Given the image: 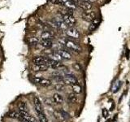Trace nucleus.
Wrapping results in <instances>:
<instances>
[{
  "label": "nucleus",
  "mask_w": 130,
  "mask_h": 122,
  "mask_svg": "<svg viewBox=\"0 0 130 122\" xmlns=\"http://www.w3.org/2000/svg\"><path fill=\"white\" fill-rule=\"evenodd\" d=\"M64 46L67 48L70 49V50L75 51V52H80L81 51V47L78 44H76L75 42H73L71 39H67L65 40V44Z\"/></svg>",
  "instance_id": "nucleus-1"
},
{
  "label": "nucleus",
  "mask_w": 130,
  "mask_h": 122,
  "mask_svg": "<svg viewBox=\"0 0 130 122\" xmlns=\"http://www.w3.org/2000/svg\"><path fill=\"white\" fill-rule=\"evenodd\" d=\"M63 20L68 28H72L76 23V20L72 15H64L63 16Z\"/></svg>",
  "instance_id": "nucleus-2"
},
{
  "label": "nucleus",
  "mask_w": 130,
  "mask_h": 122,
  "mask_svg": "<svg viewBox=\"0 0 130 122\" xmlns=\"http://www.w3.org/2000/svg\"><path fill=\"white\" fill-rule=\"evenodd\" d=\"M81 17L84 20L87 22H92L93 20L96 18V13L94 11H84L82 14H81Z\"/></svg>",
  "instance_id": "nucleus-3"
},
{
  "label": "nucleus",
  "mask_w": 130,
  "mask_h": 122,
  "mask_svg": "<svg viewBox=\"0 0 130 122\" xmlns=\"http://www.w3.org/2000/svg\"><path fill=\"white\" fill-rule=\"evenodd\" d=\"M64 84L68 85H78V80L73 74H69L63 77Z\"/></svg>",
  "instance_id": "nucleus-4"
},
{
  "label": "nucleus",
  "mask_w": 130,
  "mask_h": 122,
  "mask_svg": "<svg viewBox=\"0 0 130 122\" xmlns=\"http://www.w3.org/2000/svg\"><path fill=\"white\" fill-rule=\"evenodd\" d=\"M66 34H67V36L70 37V38H74V39H78L80 37L79 31L74 27L68 28L66 30Z\"/></svg>",
  "instance_id": "nucleus-5"
},
{
  "label": "nucleus",
  "mask_w": 130,
  "mask_h": 122,
  "mask_svg": "<svg viewBox=\"0 0 130 122\" xmlns=\"http://www.w3.org/2000/svg\"><path fill=\"white\" fill-rule=\"evenodd\" d=\"M48 60H49L48 57L36 56L32 59V63L34 64H47Z\"/></svg>",
  "instance_id": "nucleus-6"
},
{
  "label": "nucleus",
  "mask_w": 130,
  "mask_h": 122,
  "mask_svg": "<svg viewBox=\"0 0 130 122\" xmlns=\"http://www.w3.org/2000/svg\"><path fill=\"white\" fill-rule=\"evenodd\" d=\"M34 108L36 109L37 112L38 113L43 112V108H42V103H41V101L36 96L34 98Z\"/></svg>",
  "instance_id": "nucleus-7"
},
{
  "label": "nucleus",
  "mask_w": 130,
  "mask_h": 122,
  "mask_svg": "<svg viewBox=\"0 0 130 122\" xmlns=\"http://www.w3.org/2000/svg\"><path fill=\"white\" fill-rule=\"evenodd\" d=\"M50 68L47 64H34L32 66V70L35 72H42V71H46Z\"/></svg>",
  "instance_id": "nucleus-8"
},
{
  "label": "nucleus",
  "mask_w": 130,
  "mask_h": 122,
  "mask_svg": "<svg viewBox=\"0 0 130 122\" xmlns=\"http://www.w3.org/2000/svg\"><path fill=\"white\" fill-rule=\"evenodd\" d=\"M99 24H100V19H99V18H97V17H96V18L91 22V24H89V30L90 31V32L94 31L95 29H97L98 27H99Z\"/></svg>",
  "instance_id": "nucleus-9"
},
{
  "label": "nucleus",
  "mask_w": 130,
  "mask_h": 122,
  "mask_svg": "<svg viewBox=\"0 0 130 122\" xmlns=\"http://www.w3.org/2000/svg\"><path fill=\"white\" fill-rule=\"evenodd\" d=\"M59 53V54L62 56V58L63 59H66V60H70L72 59V55L69 53L68 51H65V50H63V49H59V50H58V51H57Z\"/></svg>",
  "instance_id": "nucleus-10"
},
{
  "label": "nucleus",
  "mask_w": 130,
  "mask_h": 122,
  "mask_svg": "<svg viewBox=\"0 0 130 122\" xmlns=\"http://www.w3.org/2000/svg\"><path fill=\"white\" fill-rule=\"evenodd\" d=\"M78 5L79 7L83 9L84 11H90V9L92 8V5L91 3H89V2H85V1H80L78 3Z\"/></svg>",
  "instance_id": "nucleus-11"
},
{
  "label": "nucleus",
  "mask_w": 130,
  "mask_h": 122,
  "mask_svg": "<svg viewBox=\"0 0 130 122\" xmlns=\"http://www.w3.org/2000/svg\"><path fill=\"white\" fill-rule=\"evenodd\" d=\"M47 65L51 68L56 69V68H59L61 66V64H60L59 61L53 60V59H51L50 58H49V60L47 62Z\"/></svg>",
  "instance_id": "nucleus-12"
},
{
  "label": "nucleus",
  "mask_w": 130,
  "mask_h": 122,
  "mask_svg": "<svg viewBox=\"0 0 130 122\" xmlns=\"http://www.w3.org/2000/svg\"><path fill=\"white\" fill-rule=\"evenodd\" d=\"M53 101L58 104H62V103H63V98L60 94L55 93L53 95Z\"/></svg>",
  "instance_id": "nucleus-13"
},
{
  "label": "nucleus",
  "mask_w": 130,
  "mask_h": 122,
  "mask_svg": "<svg viewBox=\"0 0 130 122\" xmlns=\"http://www.w3.org/2000/svg\"><path fill=\"white\" fill-rule=\"evenodd\" d=\"M63 6L65 7L68 8V9L72 10V11L76 9V4L73 1H72V0H67V1L63 3Z\"/></svg>",
  "instance_id": "nucleus-14"
},
{
  "label": "nucleus",
  "mask_w": 130,
  "mask_h": 122,
  "mask_svg": "<svg viewBox=\"0 0 130 122\" xmlns=\"http://www.w3.org/2000/svg\"><path fill=\"white\" fill-rule=\"evenodd\" d=\"M48 58H50L51 59H53V60H56V61H62L63 59L62 58V56H61L58 52H52L51 54L48 56Z\"/></svg>",
  "instance_id": "nucleus-15"
},
{
  "label": "nucleus",
  "mask_w": 130,
  "mask_h": 122,
  "mask_svg": "<svg viewBox=\"0 0 130 122\" xmlns=\"http://www.w3.org/2000/svg\"><path fill=\"white\" fill-rule=\"evenodd\" d=\"M41 38L43 40H51L53 38V34L50 31H44L41 34Z\"/></svg>",
  "instance_id": "nucleus-16"
},
{
  "label": "nucleus",
  "mask_w": 130,
  "mask_h": 122,
  "mask_svg": "<svg viewBox=\"0 0 130 122\" xmlns=\"http://www.w3.org/2000/svg\"><path fill=\"white\" fill-rule=\"evenodd\" d=\"M41 46H42L43 47H46V48H50L52 47L53 42H51V40H42L40 42Z\"/></svg>",
  "instance_id": "nucleus-17"
},
{
  "label": "nucleus",
  "mask_w": 130,
  "mask_h": 122,
  "mask_svg": "<svg viewBox=\"0 0 130 122\" xmlns=\"http://www.w3.org/2000/svg\"><path fill=\"white\" fill-rule=\"evenodd\" d=\"M68 99V101L70 102V103H76L77 102V96L76 95L75 93L69 94Z\"/></svg>",
  "instance_id": "nucleus-18"
},
{
  "label": "nucleus",
  "mask_w": 130,
  "mask_h": 122,
  "mask_svg": "<svg viewBox=\"0 0 130 122\" xmlns=\"http://www.w3.org/2000/svg\"><path fill=\"white\" fill-rule=\"evenodd\" d=\"M72 88L73 93H75V94H81L82 93V87L79 85H72Z\"/></svg>",
  "instance_id": "nucleus-19"
},
{
  "label": "nucleus",
  "mask_w": 130,
  "mask_h": 122,
  "mask_svg": "<svg viewBox=\"0 0 130 122\" xmlns=\"http://www.w3.org/2000/svg\"><path fill=\"white\" fill-rule=\"evenodd\" d=\"M40 85H42V86H44V87L50 86V85H51V81L50 79L42 78V81H41V82H40Z\"/></svg>",
  "instance_id": "nucleus-20"
},
{
  "label": "nucleus",
  "mask_w": 130,
  "mask_h": 122,
  "mask_svg": "<svg viewBox=\"0 0 130 122\" xmlns=\"http://www.w3.org/2000/svg\"><path fill=\"white\" fill-rule=\"evenodd\" d=\"M38 119H39L40 122H48V119H47L46 116L44 114V112L38 113Z\"/></svg>",
  "instance_id": "nucleus-21"
},
{
  "label": "nucleus",
  "mask_w": 130,
  "mask_h": 122,
  "mask_svg": "<svg viewBox=\"0 0 130 122\" xmlns=\"http://www.w3.org/2000/svg\"><path fill=\"white\" fill-rule=\"evenodd\" d=\"M121 85H122V82H121V81H116V83H114V85H113V92L116 93L120 89Z\"/></svg>",
  "instance_id": "nucleus-22"
},
{
  "label": "nucleus",
  "mask_w": 130,
  "mask_h": 122,
  "mask_svg": "<svg viewBox=\"0 0 130 122\" xmlns=\"http://www.w3.org/2000/svg\"><path fill=\"white\" fill-rule=\"evenodd\" d=\"M55 89L57 91H62L64 89V84L62 83H56L54 86Z\"/></svg>",
  "instance_id": "nucleus-23"
},
{
  "label": "nucleus",
  "mask_w": 130,
  "mask_h": 122,
  "mask_svg": "<svg viewBox=\"0 0 130 122\" xmlns=\"http://www.w3.org/2000/svg\"><path fill=\"white\" fill-rule=\"evenodd\" d=\"M39 42V39L38 38H35V37H32V38H28V43L30 45H36L38 44Z\"/></svg>",
  "instance_id": "nucleus-24"
},
{
  "label": "nucleus",
  "mask_w": 130,
  "mask_h": 122,
  "mask_svg": "<svg viewBox=\"0 0 130 122\" xmlns=\"http://www.w3.org/2000/svg\"><path fill=\"white\" fill-rule=\"evenodd\" d=\"M18 108L20 111H26L27 109V105L24 102H20L18 103Z\"/></svg>",
  "instance_id": "nucleus-25"
},
{
  "label": "nucleus",
  "mask_w": 130,
  "mask_h": 122,
  "mask_svg": "<svg viewBox=\"0 0 130 122\" xmlns=\"http://www.w3.org/2000/svg\"><path fill=\"white\" fill-rule=\"evenodd\" d=\"M8 116L10 118H13V119H19L20 117V113H17L16 112H11L9 114H8Z\"/></svg>",
  "instance_id": "nucleus-26"
},
{
  "label": "nucleus",
  "mask_w": 130,
  "mask_h": 122,
  "mask_svg": "<svg viewBox=\"0 0 130 122\" xmlns=\"http://www.w3.org/2000/svg\"><path fill=\"white\" fill-rule=\"evenodd\" d=\"M59 112L61 113V115H62V116L64 117V119H65V120H68V119H70V118H71L70 115H69V114H68L67 112H65L64 110H63V109H60Z\"/></svg>",
  "instance_id": "nucleus-27"
},
{
  "label": "nucleus",
  "mask_w": 130,
  "mask_h": 122,
  "mask_svg": "<svg viewBox=\"0 0 130 122\" xmlns=\"http://www.w3.org/2000/svg\"><path fill=\"white\" fill-rule=\"evenodd\" d=\"M102 115L104 118H107L109 116V112L106 108H103L102 109Z\"/></svg>",
  "instance_id": "nucleus-28"
},
{
  "label": "nucleus",
  "mask_w": 130,
  "mask_h": 122,
  "mask_svg": "<svg viewBox=\"0 0 130 122\" xmlns=\"http://www.w3.org/2000/svg\"><path fill=\"white\" fill-rule=\"evenodd\" d=\"M42 79V77H34V78H32V81H34V82L36 84H40Z\"/></svg>",
  "instance_id": "nucleus-29"
},
{
  "label": "nucleus",
  "mask_w": 130,
  "mask_h": 122,
  "mask_svg": "<svg viewBox=\"0 0 130 122\" xmlns=\"http://www.w3.org/2000/svg\"><path fill=\"white\" fill-rule=\"evenodd\" d=\"M73 68H74L75 70H76V71H80L81 70V67H80V64H78V63H76L74 65H73Z\"/></svg>",
  "instance_id": "nucleus-30"
},
{
  "label": "nucleus",
  "mask_w": 130,
  "mask_h": 122,
  "mask_svg": "<svg viewBox=\"0 0 130 122\" xmlns=\"http://www.w3.org/2000/svg\"><path fill=\"white\" fill-rule=\"evenodd\" d=\"M45 103L48 105H52V102L50 99H45Z\"/></svg>",
  "instance_id": "nucleus-31"
},
{
  "label": "nucleus",
  "mask_w": 130,
  "mask_h": 122,
  "mask_svg": "<svg viewBox=\"0 0 130 122\" xmlns=\"http://www.w3.org/2000/svg\"><path fill=\"white\" fill-rule=\"evenodd\" d=\"M129 52H130V51L128 49L127 53H126V58H127V59H129Z\"/></svg>",
  "instance_id": "nucleus-32"
},
{
  "label": "nucleus",
  "mask_w": 130,
  "mask_h": 122,
  "mask_svg": "<svg viewBox=\"0 0 130 122\" xmlns=\"http://www.w3.org/2000/svg\"><path fill=\"white\" fill-rule=\"evenodd\" d=\"M116 120H117V114H116L115 116H114V118L111 120V121H112V122H115V121H116Z\"/></svg>",
  "instance_id": "nucleus-33"
},
{
  "label": "nucleus",
  "mask_w": 130,
  "mask_h": 122,
  "mask_svg": "<svg viewBox=\"0 0 130 122\" xmlns=\"http://www.w3.org/2000/svg\"><path fill=\"white\" fill-rule=\"evenodd\" d=\"M111 120H110V119L108 120H107V122H111Z\"/></svg>",
  "instance_id": "nucleus-34"
},
{
  "label": "nucleus",
  "mask_w": 130,
  "mask_h": 122,
  "mask_svg": "<svg viewBox=\"0 0 130 122\" xmlns=\"http://www.w3.org/2000/svg\"><path fill=\"white\" fill-rule=\"evenodd\" d=\"M89 1H91V2H95L96 0H89Z\"/></svg>",
  "instance_id": "nucleus-35"
}]
</instances>
